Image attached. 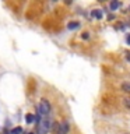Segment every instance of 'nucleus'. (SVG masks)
Listing matches in <instances>:
<instances>
[{"instance_id":"nucleus-4","label":"nucleus","mask_w":130,"mask_h":134,"mask_svg":"<svg viewBox=\"0 0 130 134\" xmlns=\"http://www.w3.org/2000/svg\"><path fill=\"white\" fill-rule=\"evenodd\" d=\"M102 11H101V10H94V11H92V17H94V18H96V20H101V18H102Z\"/></svg>"},{"instance_id":"nucleus-3","label":"nucleus","mask_w":130,"mask_h":134,"mask_svg":"<svg viewBox=\"0 0 130 134\" xmlns=\"http://www.w3.org/2000/svg\"><path fill=\"white\" fill-rule=\"evenodd\" d=\"M69 129H70L69 123H67V121H62V123L59 124L57 134H67V133H69Z\"/></svg>"},{"instance_id":"nucleus-10","label":"nucleus","mask_w":130,"mask_h":134,"mask_svg":"<svg viewBox=\"0 0 130 134\" xmlns=\"http://www.w3.org/2000/svg\"><path fill=\"white\" fill-rule=\"evenodd\" d=\"M87 38H88V34L84 32V34H83V39H87Z\"/></svg>"},{"instance_id":"nucleus-2","label":"nucleus","mask_w":130,"mask_h":134,"mask_svg":"<svg viewBox=\"0 0 130 134\" xmlns=\"http://www.w3.org/2000/svg\"><path fill=\"white\" fill-rule=\"evenodd\" d=\"M49 127H50V123H49V120L44 119V120H41L39 123H38L36 133H38V134H46V133H48V130H49Z\"/></svg>"},{"instance_id":"nucleus-9","label":"nucleus","mask_w":130,"mask_h":134,"mask_svg":"<svg viewBox=\"0 0 130 134\" xmlns=\"http://www.w3.org/2000/svg\"><path fill=\"white\" fill-rule=\"evenodd\" d=\"M123 88L124 91H130V84H123Z\"/></svg>"},{"instance_id":"nucleus-7","label":"nucleus","mask_w":130,"mask_h":134,"mask_svg":"<svg viewBox=\"0 0 130 134\" xmlns=\"http://www.w3.org/2000/svg\"><path fill=\"white\" fill-rule=\"evenodd\" d=\"M11 134H23V129L21 127H15L11 130Z\"/></svg>"},{"instance_id":"nucleus-12","label":"nucleus","mask_w":130,"mask_h":134,"mask_svg":"<svg viewBox=\"0 0 130 134\" xmlns=\"http://www.w3.org/2000/svg\"><path fill=\"white\" fill-rule=\"evenodd\" d=\"M28 134H34V133H28Z\"/></svg>"},{"instance_id":"nucleus-11","label":"nucleus","mask_w":130,"mask_h":134,"mask_svg":"<svg viewBox=\"0 0 130 134\" xmlns=\"http://www.w3.org/2000/svg\"><path fill=\"white\" fill-rule=\"evenodd\" d=\"M126 41H127V43L130 45V35H127V38H126Z\"/></svg>"},{"instance_id":"nucleus-8","label":"nucleus","mask_w":130,"mask_h":134,"mask_svg":"<svg viewBox=\"0 0 130 134\" xmlns=\"http://www.w3.org/2000/svg\"><path fill=\"white\" fill-rule=\"evenodd\" d=\"M119 6H120V4L117 3V2H112V3H111V8H112V10H116Z\"/></svg>"},{"instance_id":"nucleus-6","label":"nucleus","mask_w":130,"mask_h":134,"mask_svg":"<svg viewBox=\"0 0 130 134\" xmlns=\"http://www.w3.org/2000/svg\"><path fill=\"white\" fill-rule=\"evenodd\" d=\"M34 120H35V116H34V115H31V113L25 116V121H27V123H29V124H31Z\"/></svg>"},{"instance_id":"nucleus-1","label":"nucleus","mask_w":130,"mask_h":134,"mask_svg":"<svg viewBox=\"0 0 130 134\" xmlns=\"http://www.w3.org/2000/svg\"><path fill=\"white\" fill-rule=\"evenodd\" d=\"M38 112H39V115H42V116H48L50 113V105L46 99L41 100L39 106H38Z\"/></svg>"},{"instance_id":"nucleus-5","label":"nucleus","mask_w":130,"mask_h":134,"mask_svg":"<svg viewBox=\"0 0 130 134\" xmlns=\"http://www.w3.org/2000/svg\"><path fill=\"white\" fill-rule=\"evenodd\" d=\"M78 27H80V23H77V21H73V23H70L69 25H67L69 29H77Z\"/></svg>"}]
</instances>
